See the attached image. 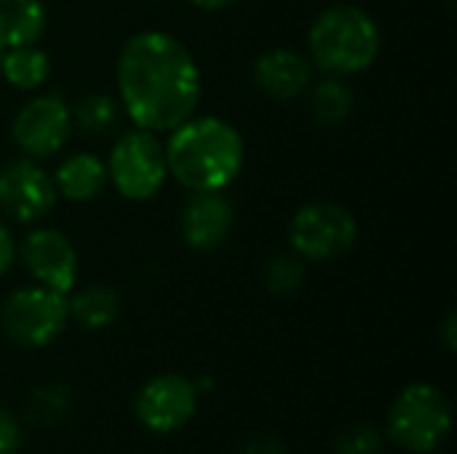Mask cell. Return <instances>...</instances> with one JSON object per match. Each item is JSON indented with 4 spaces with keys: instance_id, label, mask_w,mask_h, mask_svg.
<instances>
[{
    "instance_id": "obj_14",
    "label": "cell",
    "mask_w": 457,
    "mask_h": 454,
    "mask_svg": "<svg viewBox=\"0 0 457 454\" xmlns=\"http://www.w3.org/2000/svg\"><path fill=\"white\" fill-rule=\"evenodd\" d=\"M54 185L56 193L64 195L67 201H91L107 185V163H102L94 153H72L59 163Z\"/></svg>"
},
{
    "instance_id": "obj_8",
    "label": "cell",
    "mask_w": 457,
    "mask_h": 454,
    "mask_svg": "<svg viewBox=\"0 0 457 454\" xmlns=\"http://www.w3.org/2000/svg\"><path fill=\"white\" fill-rule=\"evenodd\" d=\"M72 134V112L59 94L29 99L11 123V136L27 158H48L59 153Z\"/></svg>"
},
{
    "instance_id": "obj_11",
    "label": "cell",
    "mask_w": 457,
    "mask_h": 454,
    "mask_svg": "<svg viewBox=\"0 0 457 454\" xmlns=\"http://www.w3.org/2000/svg\"><path fill=\"white\" fill-rule=\"evenodd\" d=\"M195 385L179 375H161L150 380L137 396V417L155 433H171L195 415Z\"/></svg>"
},
{
    "instance_id": "obj_3",
    "label": "cell",
    "mask_w": 457,
    "mask_h": 454,
    "mask_svg": "<svg viewBox=\"0 0 457 454\" xmlns=\"http://www.w3.org/2000/svg\"><path fill=\"white\" fill-rule=\"evenodd\" d=\"M380 27L359 5H329L308 32V48L316 67L329 75H359L380 54Z\"/></svg>"
},
{
    "instance_id": "obj_9",
    "label": "cell",
    "mask_w": 457,
    "mask_h": 454,
    "mask_svg": "<svg viewBox=\"0 0 457 454\" xmlns=\"http://www.w3.org/2000/svg\"><path fill=\"white\" fill-rule=\"evenodd\" d=\"M54 177L35 158H13L0 166V211L16 222H37L56 206Z\"/></svg>"
},
{
    "instance_id": "obj_16",
    "label": "cell",
    "mask_w": 457,
    "mask_h": 454,
    "mask_svg": "<svg viewBox=\"0 0 457 454\" xmlns=\"http://www.w3.org/2000/svg\"><path fill=\"white\" fill-rule=\"evenodd\" d=\"M0 72L3 78L19 88V91H32L37 86H43L48 80V72H51V59L46 51L35 48L32 45H13V48H5L3 56H0Z\"/></svg>"
},
{
    "instance_id": "obj_22",
    "label": "cell",
    "mask_w": 457,
    "mask_h": 454,
    "mask_svg": "<svg viewBox=\"0 0 457 454\" xmlns=\"http://www.w3.org/2000/svg\"><path fill=\"white\" fill-rule=\"evenodd\" d=\"M21 444V428L16 417L5 409H0V454H13Z\"/></svg>"
},
{
    "instance_id": "obj_19",
    "label": "cell",
    "mask_w": 457,
    "mask_h": 454,
    "mask_svg": "<svg viewBox=\"0 0 457 454\" xmlns=\"http://www.w3.org/2000/svg\"><path fill=\"white\" fill-rule=\"evenodd\" d=\"M72 118L86 134H107L118 123V104L107 94H88L78 102Z\"/></svg>"
},
{
    "instance_id": "obj_18",
    "label": "cell",
    "mask_w": 457,
    "mask_h": 454,
    "mask_svg": "<svg viewBox=\"0 0 457 454\" xmlns=\"http://www.w3.org/2000/svg\"><path fill=\"white\" fill-rule=\"evenodd\" d=\"M308 104H311V115L321 126H337V123H343L351 115V110H353V94H351V88L343 80L327 78V80H321V83L313 86Z\"/></svg>"
},
{
    "instance_id": "obj_17",
    "label": "cell",
    "mask_w": 457,
    "mask_h": 454,
    "mask_svg": "<svg viewBox=\"0 0 457 454\" xmlns=\"http://www.w3.org/2000/svg\"><path fill=\"white\" fill-rule=\"evenodd\" d=\"M67 313L83 329H104L120 313V300L107 286H86L67 300Z\"/></svg>"
},
{
    "instance_id": "obj_20",
    "label": "cell",
    "mask_w": 457,
    "mask_h": 454,
    "mask_svg": "<svg viewBox=\"0 0 457 454\" xmlns=\"http://www.w3.org/2000/svg\"><path fill=\"white\" fill-rule=\"evenodd\" d=\"M305 281V262L297 254H276L265 265V286L273 294H292Z\"/></svg>"
},
{
    "instance_id": "obj_13",
    "label": "cell",
    "mask_w": 457,
    "mask_h": 454,
    "mask_svg": "<svg viewBox=\"0 0 457 454\" xmlns=\"http://www.w3.org/2000/svg\"><path fill=\"white\" fill-rule=\"evenodd\" d=\"M254 83L273 99H295L311 86V62L292 48H270L254 62Z\"/></svg>"
},
{
    "instance_id": "obj_21",
    "label": "cell",
    "mask_w": 457,
    "mask_h": 454,
    "mask_svg": "<svg viewBox=\"0 0 457 454\" xmlns=\"http://www.w3.org/2000/svg\"><path fill=\"white\" fill-rule=\"evenodd\" d=\"M337 454H378L380 452V436L370 425H348L337 442H335Z\"/></svg>"
},
{
    "instance_id": "obj_7",
    "label": "cell",
    "mask_w": 457,
    "mask_h": 454,
    "mask_svg": "<svg viewBox=\"0 0 457 454\" xmlns=\"http://www.w3.org/2000/svg\"><path fill=\"white\" fill-rule=\"evenodd\" d=\"M356 235H359L356 217L345 206L329 201H316L303 206L289 225L292 249L297 257L308 262H327L343 257L345 252L353 249Z\"/></svg>"
},
{
    "instance_id": "obj_10",
    "label": "cell",
    "mask_w": 457,
    "mask_h": 454,
    "mask_svg": "<svg viewBox=\"0 0 457 454\" xmlns=\"http://www.w3.org/2000/svg\"><path fill=\"white\" fill-rule=\"evenodd\" d=\"M21 260L29 276L59 294H67L75 286L78 278V252L72 241L54 230V227H37L24 235L21 241Z\"/></svg>"
},
{
    "instance_id": "obj_24",
    "label": "cell",
    "mask_w": 457,
    "mask_h": 454,
    "mask_svg": "<svg viewBox=\"0 0 457 454\" xmlns=\"http://www.w3.org/2000/svg\"><path fill=\"white\" fill-rule=\"evenodd\" d=\"M13 254H16V246H13V238H11V230L0 222V276H5L13 265Z\"/></svg>"
},
{
    "instance_id": "obj_12",
    "label": "cell",
    "mask_w": 457,
    "mask_h": 454,
    "mask_svg": "<svg viewBox=\"0 0 457 454\" xmlns=\"http://www.w3.org/2000/svg\"><path fill=\"white\" fill-rule=\"evenodd\" d=\"M233 230V206L222 193H193L182 209V238L195 252L220 249Z\"/></svg>"
},
{
    "instance_id": "obj_23",
    "label": "cell",
    "mask_w": 457,
    "mask_h": 454,
    "mask_svg": "<svg viewBox=\"0 0 457 454\" xmlns=\"http://www.w3.org/2000/svg\"><path fill=\"white\" fill-rule=\"evenodd\" d=\"M244 454H287V450H284L278 436H273V433H254V436L246 439Z\"/></svg>"
},
{
    "instance_id": "obj_2",
    "label": "cell",
    "mask_w": 457,
    "mask_h": 454,
    "mask_svg": "<svg viewBox=\"0 0 457 454\" xmlns=\"http://www.w3.org/2000/svg\"><path fill=\"white\" fill-rule=\"evenodd\" d=\"M169 174L190 193H222L244 166V139L222 118H187L163 147Z\"/></svg>"
},
{
    "instance_id": "obj_15",
    "label": "cell",
    "mask_w": 457,
    "mask_h": 454,
    "mask_svg": "<svg viewBox=\"0 0 457 454\" xmlns=\"http://www.w3.org/2000/svg\"><path fill=\"white\" fill-rule=\"evenodd\" d=\"M46 29V8L40 0H0V43L3 48L32 45Z\"/></svg>"
},
{
    "instance_id": "obj_25",
    "label": "cell",
    "mask_w": 457,
    "mask_h": 454,
    "mask_svg": "<svg viewBox=\"0 0 457 454\" xmlns=\"http://www.w3.org/2000/svg\"><path fill=\"white\" fill-rule=\"evenodd\" d=\"M195 8H204V11H220V8H228L230 3L236 0H190Z\"/></svg>"
},
{
    "instance_id": "obj_1",
    "label": "cell",
    "mask_w": 457,
    "mask_h": 454,
    "mask_svg": "<svg viewBox=\"0 0 457 454\" xmlns=\"http://www.w3.org/2000/svg\"><path fill=\"white\" fill-rule=\"evenodd\" d=\"M120 104L137 128L161 134L187 120L201 99L193 54L166 32H137L118 56Z\"/></svg>"
},
{
    "instance_id": "obj_4",
    "label": "cell",
    "mask_w": 457,
    "mask_h": 454,
    "mask_svg": "<svg viewBox=\"0 0 457 454\" xmlns=\"http://www.w3.org/2000/svg\"><path fill=\"white\" fill-rule=\"evenodd\" d=\"M67 297L46 286H24L5 297L0 310L3 334L21 348H43L54 343L67 324Z\"/></svg>"
},
{
    "instance_id": "obj_5",
    "label": "cell",
    "mask_w": 457,
    "mask_h": 454,
    "mask_svg": "<svg viewBox=\"0 0 457 454\" xmlns=\"http://www.w3.org/2000/svg\"><path fill=\"white\" fill-rule=\"evenodd\" d=\"M169 166L163 144L153 131H126L107 161V179L129 201H150L166 182Z\"/></svg>"
},
{
    "instance_id": "obj_26",
    "label": "cell",
    "mask_w": 457,
    "mask_h": 454,
    "mask_svg": "<svg viewBox=\"0 0 457 454\" xmlns=\"http://www.w3.org/2000/svg\"><path fill=\"white\" fill-rule=\"evenodd\" d=\"M445 343H447L450 351H455V316H453V313H450L447 321H445Z\"/></svg>"
},
{
    "instance_id": "obj_6",
    "label": "cell",
    "mask_w": 457,
    "mask_h": 454,
    "mask_svg": "<svg viewBox=\"0 0 457 454\" xmlns=\"http://www.w3.org/2000/svg\"><path fill=\"white\" fill-rule=\"evenodd\" d=\"M391 436L410 452L436 450L453 425L450 401L434 385H410L391 407Z\"/></svg>"
},
{
    "instance_id": "obj_27",
    "label": "cell",
    "mask_w": 457,
    "mask_h": 454,
    "mask_svg": "<svg viewBox=\"0 0 457 454\" xmlns=\"http://www.w3.org/2000/svg\"><path fill=\"white\" fill-rule=\"evenodd\" d=\"M3 51H5V48H3V43H0V56H3Z\"/></svg>"
}]
</instances>
